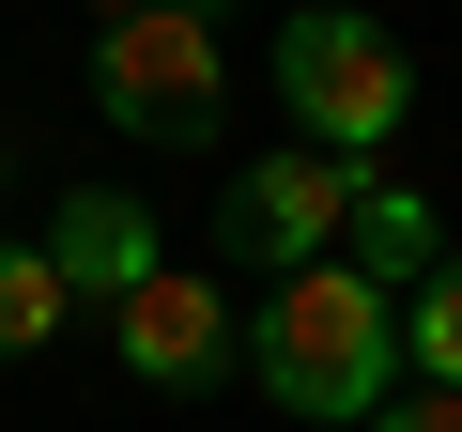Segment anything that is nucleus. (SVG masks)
<instances>
[{"mask_svg": "<svg viewBox=\"0 0 462 432\" xmlns=\"http://www.w3.org/2000/svg\"><path fill=\"white\" fill-rule=\"evenodd\" d=\"M278 93H293V139L355 170V155H385V139H401L416 62H401V32H385V16H355V0H309V16L278 32Z\"/></svg>", "mask_w": 462, "mask_h": 432, "instance_id": "nucleus-2", "label": "nucleus"}, {"mask_svg": "<svg viewBox=\"0 0 462 432\" xmlns=\"http://www.w3.org/2000/svg\"><path fill=\"white\" fill-rule=\"evenodd\" d=\"M93 108H108L124 139H154V155L216 139V108H231L216 0H139V16H108V47H93Z\"/></svg>", "mask_w": 462, "mask_h": 432, "instance_id": "nucleus-3", "label": "nucleus"}, {"mask_svg": "<svg viewBox=\"0 0 462 432\" xmlns=\"http://www.w3.org/2000/svg\"><path fill=\"white\" fill-rule=\"evenodd\" d=\"M401 355H416V386H462V248L401 294Z\"/></svg>", "mask_w": 462, "mask_h": 432, "instance_id": "nucleus-8", "label": "nucleus"}, {"mask_svg": "<svg viewBox=\"0 0 462 432\" xmlns=\"http://www.w3.org/2000/svg\"><path fill=\"white\" fill-rule=\"evenodd\" d=\"M62 309H78V294H62V263H47V248H0V355H47V340H62Z\"/></svg>", "mask_w": 462, "mask_h": 432, "instance_id": "nucleus-9", "label": "nucleus"}, {"mask_svg": "<svg viewBox=\"0 0 462 432\" xmlns=\"http://www.w3.org/2000/svg\"><path fill=\"white\" fill-rule=\"evenodd\" d=\"M108 340H124V371H139V386H216L247 324L216 309V278H170V263H154V278L108 309Z\"/></svg>", "mask_w": 462, "mask_h": 432, "instance_id": "nucleus-5", "label": "nucleus"}, {"mask_svg": "<svg viewBox=\"0 0 462 432\" xmlns=\"http://www.w3.org/2000/svg\"><path fill=\"white\" fill-rule=\"evenodd\" d=\"M370 432H462V386H416V401H385Z\"/></svg>", "mask_w": 462, "mask_h": 432, "instance_id": "nucleus-10", "label": "nucleus"}, {"mask_svg": "<svg viewBox=\"0 0 462 432\" xmlns=\"http://www.w3.org/2000/svg\"><path fill=\"white\" fill-rule=\"evenodd\" d=\"M247 371H263V401H293V417H324V432H370V417H385V371H401V294H370V278L324 248V263H293V278L247 309Z\"/></svg>", "mask_w": 462, "mask_h": 432, "instance_id": "nucleus-1", "label": "nucleus"}, {"mask_svg": "<svg viewBox=\"0 0 462 432\" xmlns=\"http://www.w3.org/2000/svg\"><path fill=\"white\" fill-rule=\"evenodd\" d=\"M47 263H62L78 309H124V294L154 278V216H139V185H78V201L47 216Z\"/></svg>", "mask_w": 462, "mask_h": 432, "instance_id": "nucleus-6", "label": "nucleus"}, {"mask_svg": "<svg viewBox=\"0 0 462 432\" xmlns=\"http://www.w3.org/2000/svg\"><path fill=\"white\" fill-rule=\"evenodd\" d=\"M78 16H139V0H78Z\"/></svg>", "mask_w": 462, "mask_h": 432, "instance_id": "nucleus-11", "label": "nucleus"}, {"mask_svg": "<svg viewBox=\"0 0 462 432\" xmlns=\"http://www.w3.org/2000/svg\"><path fill=\"white\" fill-rule=\"evenodd\" d=\"M339 216H355V170L339 155H247L216 185V263H247V278H293V263H324L339 248Z\"/></svg>", "mask_w": 462, "mask_h": 432, "instance_id": "nucleus-4", "label": "nucleus"}, {"mask_svg": "<svg viewBox=\"0 0 462 432\" xmlns=\"http://www.w3.org/2000/svg\"><path fill=\"white\" fill-rule=\"evenodd\" d=\"M339 263H355L370 294H416V278L447 263V232H431V201H416V185H370V170H355V216H339Z\"/></svg>", "mask_w": 462, "mask_h": 432, "instance_id": "nucleus-7", "label": "nucleus"}]
</instances>
